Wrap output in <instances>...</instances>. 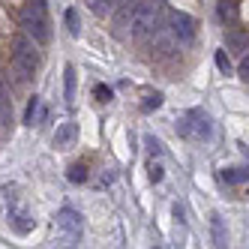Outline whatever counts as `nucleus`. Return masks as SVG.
I'll return each mask as SVG.
<instances>
[{
    "instance_id": "4",
    "label": "nucleus",
    "mask_w": 249,
    "mask_h": 249,
    "mask_svg": "<svg viewBox=\"0 0 249 249\" xmlns=\"http://www.w3.org/2000/svg\"><path fill=\"white\" fill-rule=\"evenodd\" d=\"M36 51H33V45L27 42V36H15L12 42V66L18 69V75L27 81L33 72H36Z\"/></svg>"
},
{
    "instance_id": "8",
    "label": "nucleus",
    "mask_w": 249,
    "mask_h": 249,
    "mask_svg": "<svg viewBox=\"0 0 249 249\" xmlns=\"http://www.w3.org/2000/svg\"><path fill=\"white\" fill-rule=\"evenodd\" d=\"M75 138H78L75 120H66V123H60L57 132H54V147H72V144H75Z\"/></svg>"
},
{
    "instance_id": "13",
    "label": "nucleus",
    "mask_w": 249,
    "mask_h": 249,
    "mask_svg": "<svg viewBox=\"0 0 249 249\" xmlns=\"http://www.w3.org/2000/svg\"><path fill=\"white\" fill-rule=\"evenodd\" d=\"M66 180H69V183H87V168H84L81 162L69 165V168H66Z\"/></svg>"
},
{
    "instance_id": "23",
    "label": "nucleus",
    "mask_w": 249,
    "mask_h": 249,
    "mask_svg": "<svg viewBox=\"0 0 249 249\" xmlns=\"http://www.w3.org/2000/svg\"><path fill=\"white\" fill-rule=\"evenodd\" d=\"M237 75H240L243 84H249V51L243 54V60H240V66H237Z\"/></svg>"
},
{
    "instance_id": "5",
    "label": "nucleus",
    "mask_w": 249,
    "mask_h": 249,
    "mask_svg": "<svg viewBox=\"0 0 249 249\" xmlns=\"http://www.w3.org/2000/svg\"><path fill=\"white\" fill-rule=\"evenodd\" d=\"M168 33L174 36V42L189 45L195 39V18L186 12H171L168 15Z\"/></svg>"
},
{
    "instance_id": "12",
    "label": "nucleus",
    "mask_w": 249,
    "mask_h": 249,
    "mask_svg": "<svg viewBox=\"0 0 249 249\" xmlns=\"http://www.w3.org/2000/svg\"><path fill=\"white\" fill-rule=\"evenodd\" d=\"M210 234H213V246H225V225L219 213H210Z\"/></svg>"
},
{
    "instance_id": "9",
    "label": "nucleus",
    "mask_w": 249,
    "mask_h": 249,
    "mask_svg": "<svg viewBox=\"0 0 249 249\" xmlns=\"http://www.w3.org/2000/svg\"><path fill=\"white\" fill-rule=\"evenodd\" d=\"M225 51H231V54H246L249 51V36L243 30H228L225 33Z\"/></svg>"
},
{
    "instance_id": "7",
    "label": "nucleus",
    "mask_w": 249,
    "mask_h": 249,
    "mask_svg": "<svg viewBox=\"0 0 249 249\" xmlns=\"http://www.w3.org/2000/svg\"><path fill=\"white\" fill-rule=\"evenodd\" d=\"M57 228L66 234L69 246H75V243L81 240V216H78L72 207H63V210L57 213Z\"/></svg>"
},
{
    "instance_id": "2",
    "label": "nucleus",
    "mask_w": 249,
    "mask_h": 249,
    "mask_svg": "<svg viewBox=\"0 0 249 249\" xmlns=\"http://www.w3.org/2000/svg\"><path fill=\"white\" fill-rule=\"evenodd\" d=\"M21 27L27 36H33L39 45H45L51 39V27H48V15H45V3L42 0H27L21 9Z\"/></svg>"
},
{
    "instance_id": "24",
    "label": "nucleus",
    "mask_w": 249,
    "mask_h": 249,
    "mask_svg": "<svg viewBox=\"0 0 249 249\" xmlns=\"http://www.w3.org/2000/svg\"><path fill=\"white\" fill-rule=\"evenodd\" d=\"M147 177H150V183H159V180H162V165L150 162V165H147Z\"/></svg>"
},
{
    "instance_id": "3",
    "label": "nucleus",
    "mask_w": 249,
    "mask_h": 249,
    "mask_svg": "<svg viewBox=\"0 0 249 249\" xmlns=\"http://www.w3.org/2000/svg\"><path fill=\"white\" fill-rule=\"evenodd\" d=\"M177 126H180V135H186V138H198V141H210L213 138V120L201 108H189L180 117Z\"/></svg>"
},
{
    "instance_id": "18",
    "label": "nucleus",
    "mask_w": 249,
    "mask_h": 249,
    "mask_svg": "<svg viewBox=\"0 0 249 249\" xmlns=\"http://www.w3.org/2000/svg\"><path fill=\"white\" fill-rule=\"evenodd\" d=\"M162 105V93H147L144 102H141V111H156Z\"/></svg>"
},
{
    "instance_id": "19",
    "label": "nucleus",
    "mask_w": 249,
    "mask_h": 249,
    "mask_svg": "<svg viewBox=\"0 0 249 249\" xmlns=\"http://www.w3.org/2000/svg\"><path fill=\"white\" fill-rule=\"evenodd\" d=\"M246 174H240V168H225V171H219V180L222 183H240Z\"/></svg>"
},
{
    "instance_id": "26",
    "label": "nucleus",
    "mask_w": 249,
    "mask_h": 249,
    "mask_svg": "<svg viewBox=\"0 0 249 249\" xmlns=\"http://www.w3.org/2000/svg\"><path fill=\"white\" fill-rule=\"evenodd\" d=\"M111 180H114V171H111V168H108V174H102V180H99V183H102V186H108V183H111Z\"/></svg>"
},
{
    "instance_id": "22",
    "label": "nucleus",
    "mask_w": 249,
    "mask_h": 249,
    "mask_svg": "<svg viewBox=\"0 0 249 249\" xmlns=\"http://www.w3.org/2000/svg\"><path fill=\"white\" fill-rule=\"evenodd\" d=\"M216 66H219V72H231V60H228V54H225V48L222 51H216Z\"/></svg>"
},
{
    "instance_id": "15",
    "label": "nucleus",
    "mask_w": 249,
    "mask_h": 249,
    "mask_svg": "<svg viewBox=\"0 0 249 249\" xmlns=\"http://www.w3.org/2000/svg\"><path fill=\"white\" fill-rule=\"evenodd\" d=\"M219 18L222 21H234L237 18V6H234V0H219Z\"/></svg>"
},
{
    "instance_id": "20",
    "label": "nucleus",
    "mask_w": 249,
    "mask_h": 249,
    "mask_svg": "<svg viewBox=\"0 0 249 249\" xmlns=\"http://www.w3.org/2000/svg\"><path fill=\"white\" fill-rule=\"evenodd\" d=\"M93 96H96V102H111V96H114V90H111V87H105V84H96L93 87Z\"/></svg>"
},
{
    "instance_id": "25",
    "label": "nucleus",
    "mask_w": 249,
    "mask_h": 249,
    "mask_svg": "<svg viewBox=\"0 0 249 249\" xmlns=\"http://www.w3.org/2000/svg\"><path fill=\"white\" fill-rule=\"evenodd\" d=\"M171 213H174V219L180 222V225L186 222V219H183V207H180V204H174V207H171Z\"/></svg>"
},
{
    "instance_id": "11",
    "label": "nucleus",
    "mask_w": 249,
    "mask_h": 249,
    "mask_svg": "<svg viewBox=\"0 0 249 249\" xmlns=\"http://www.w3.org/2000/svg\"><path fill=\"white\" fill-rule=\"evenodd\" d=\"M63 99L69 105L75 102V66L72 63H66V69H63Z\"/></svg>"
},
{
    "instance_id": "21",
    "label": "nucleus",
    "mask_w": 249,
    "mask_h": 249,
    "mask_svg": "<svg viewBox=\"0 0 249 249\" xmlns=\"http://www.w3.org/2000/svg\"><path fill=\"white\" fill-rule=\"evenodd\" d=\"M144 147H147L150 156H159V153H162V141H159L156 135H144Z\"/></svg>"
},
{
    "instance_id": "16",
    "label": "nucleus",
    "mask_w": 249,
    "mask_h": 249,
    "mask_svg": "<svg viewBox=\"0 0 249 249\" xmlns=\"http://www.w3.org/2000/svg\"><path fill=\"white\" fill-rule=\"evenodd\" d=\"M63 21H66V30L72 33V36H78V33H81V21H78V12L75 9H66L63 12Z\"/></svg>"
},
{
    "instance_id": "10",
    "label": "nucleus",
    "mask_w": 249,
    "mask_h": 249,
    "mask_svg": "<svg viewBox=\"0 0 249 249\" xmlns=\"http://www.w3.org/2000/svg\"><path fill=\"white\" fill-rule=\"evenodd\" d=\"M9 123H12V99H9L6 84L0 81V129H6Z\"/></svg>"
},
{
    "instance_id": "17",
    "label": "nucleus",
    "mask_w": 249,
    "mask_h": 249,
    "mask_svg": "<svg viewBox=\"0 0 249 249\" xmlns=\"http://www.w3.org/2000/svg\"><path fill=\"white\" fill-rule=\"evenodd\" d=\"M36 114H39V96H30L27 108H24V123H27V126H33V123H36Z\"/></svg>"
},
{
    "instance_id": "6",
    "label": "nucleus",
    "mask_w": 249,
    "mask_h": 249,
    "mask_svg": "<svg viewBox=\"0 0 249 249\" xmlns=\"http://www.w3.org/2000/svg\"><path fill=\"white\" fill-rule=\"evenodd\" d=\"M9 225H12L15 234H30V231H33L36 219H33V213L27 210L24 201H15V198L9 201Z\"/></svg>"
},
{
    "instance_id": "14",
    "label": "nucleus",
    "mask_w": 249,
    "mask_h": 249,
    "mask_svg": "<svg viewBox=\"0 0 249 249\" xmlns=\"http://www.w3.org/2000/svg\"><path fill=\"white\" fill-rule=\"evenodd\" d=\"M87 6H90L96 15H111L114 6H117V0H87Z\"/></svg>"
},
{
    "instance_id": "1",
    "label": "nucleus",
    "mask_w": 249,
    "mask_h": 249,
    "mask_svg": "<svg viewBox=\"0 0 249 249\" xmlns=\"http://www.w3.org/2000/svg\"><path fill=\"white\" fill-rule=\"evenodd\" d=\"M162 9H165V0H141L135 9V18H132V36L144 39V36H156L159 30H165Z\"/></svg>"
}]
</instances>
